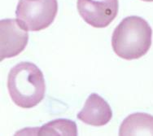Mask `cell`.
Here are the masks:
<instances>
[{
	"label": "cell",
	"mask_w": 153,
	"mask_h": 136,
	"mask_svg": "<svg viewBox=\"0 0 153 136\" xmlns=\"http://www.w3.org/2000/svg\"><path fill=\"white\" fill-rule=\"evenodd\" d=\"M16 134H20L21 135H68L76 136L78 135L77 127L76 123L72 120L68 119L59 118L53 120L43 125L42 126L38 129L37 127L33 129H27L23 130Z\"/></svg>",
	"instance_id": "8"
},
{
	"label": "cell",
	"mask_w": 153,
	"mask_h": 136,
	"mask_svg": "<svg viewBox=\"0 0 153 136\" xmlns=\"http://www.w3.org/2000/svg\"><path fill=\"white\" fill-rule=\"evenodd\" d=\"M77 11L94 28H105L114 21L119 10L118 0H77Z\"/></svg>",
	"instance_id": "4"
},
{
	"label": "cell",
	"mask_w": 153,
	"mask_h": 136,
	"mask_svg": "<svg viewBox=\"0 0 153 136\" xmlns=\"http://www.w3.org/2000/svg\"><path fill=\"white\" fill-rule=\"evenodd\" d=\"M76 117L85 124L103 126L112 120V111L104 99L96 93H92L89 95L83 109Z\"/></svg>",
	"instance_id": "6"
},
{
	"label": "cell",
	"mask_w": 153,
	"mask_h": 136,
	"mask_svg": "<svg viewBox=\"0 0 153 136\" xmlns=\"http://www.w3.org/2000/svg\"><path fill=\"white\" fill-rule=\"evenodd\" d=\"M152 30L140 16H127L116 27L112 36L114 52L122 59L131 60L141 58L150 49Z\"/></svg>",
	"instance_id": "2"
},
{
	"label": "cell",
	"mask_w": 153,
	"mask_h": 136,
	"mask_svg": "<svg viewBox=\"0 0 153 136\" xmlns=\"http://www.w3.org/2000/svg\"><path fill=\"white\" fill-rule=\"evenodd\" d=\"M1 60L18 56L29 42L28 30L17 20L3 19L0 22Z\"/></svg>",
	"instance_id": "5"
},
{
	"label": "cell",
	"mask_w": 153,
	"mask_h": 136,
	"mask_svg": "<svg viewBox=\"0 0 153 136\" xmlns=\"http://www.w3.org/2000/svg\"><path fill=\"white\" fill-rule=\"evenodd\" d=\"M119 135H153V116L144 112L130 114L121 124Z\"/></svg>",
	"instance_id": "7"
},
{
	"label": "cell",
	"mask_w": 153,
	"mask_h": 136,
	"mask_svg": "<svg viewBox=\"0 0 153 136\" xmlns=\"http://www.w3.org/2000/svg\"><path fill=\"white\" fill-rule=\"evenodd\" d=\"M7 90L16 105L32 109L44 99L46 84L43 74L33 63H19L9 72Z\"/></svg>",
	"instance_id": "1"
},
{
	"label": "cell",
	"mask_w": 153,
	"mask_h": 136,
	"mask_svg": "<svg viewBox=\"0 0 153 136\" xmlns=\"http://www.w3.org/2000/svg\"><path fill=\"white\" fill-rule=\"evenodd\" d=\"M142 1H144V2H153V0H142Z\"/></svg>",
	"instance_id": "9"
},
{
	"label": "cell",
	"mask_w": 153,
	"mask_h": 136,
	"mask_svg": "<svg viewBox=\"0 0 153 136\" xmlns=\"http://www.w3.org/2000/svg\"><path fill=\"white\" fill-rule=\"evenodd\" d=\"M57 12V0H20L16 16L25 30L36 32L50 26Z\"/></svg>",
	"instance_id": "3"
}]
</instances>
